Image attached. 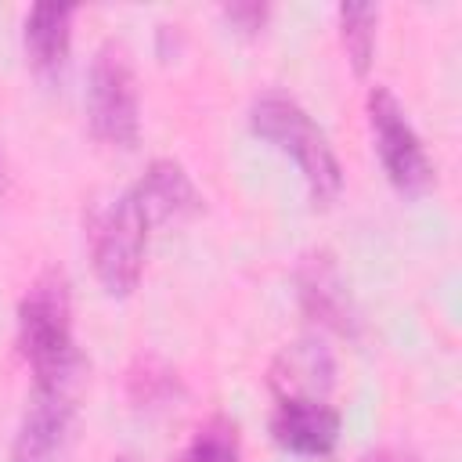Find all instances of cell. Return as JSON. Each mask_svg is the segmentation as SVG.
<instances>
[{
  "label": "cell",
  "instance_id": "1",
  "mask_svg": "<svg viewBox=\"0 0 462 462\" xmlns=\"http://www.w3.org/2000/svg\"><path fill=\"white\" fill-rule=\"evenodd\" d=\"M18 346L32 368L36 390H69L76 372L72 300L61 271L40 274L18 303Z\"/></svg>",
  "mask_w": 462,
  "mask_h": 462
},
{
  "label": "cell",
  "instance_id": "2",
  "mask_svg": "<svg viewBox=\"0 0 462 462\" xmlns=\"http://www.w3.org/2000/svg\"><path fill=\"white\" fill-rule=\"evenodd\" d=\"M249 130L256 137H263L267 144H274L278 152L292 155V162L300 166L307 191L314 199V206H332L343 191V166L325 137V130L310 119V112L285 97V94H263L253 101L249 108Z\"/></svg>",
  "mask_w": 462,
  "mask_h": 462
},
{
  "label": "cell",
  "instance_id": "3",
  "mask_svg": "<svg viewBox=\"0 0 462 462\" xmlns=\"http://www.w3.org/2000/svg\"><path fill=\"white\" fill-rule=\"evenodd\" d=\"M87 123L90 134L108 144L130 152L141 141V94L134 61L123 40L108 36L90 61L87 76Z\"/></svg>",
  "mask_w": 462,
  "mask_h": 462
},
{
  "label": "cell",
  "instance_id": "4",
  "mask_svg": "<svg viewBox=\"0 0 462 462\" xmlns=\"http://www.w3.org/2000/svg\"><path fill=\"white\" fill-rule=\"evenodd\" d=\"M148 217L134 191H123L105 206L90 235V260L101 289L108 296H130L144 271V245H148Z\"/></svg>",
  "mask_w": 462,
  "mask_h": 462
},
{
  "label": "cell",
  "instance_id": "5",
  "mask_svg": "<svg viewBox=\"0 0 462 462\" xmlns=\"http://www.w3.org/2000/svg\"><path fill=\"white\" fill-rule=\"evenodd\" d=\"M368 126H372L375 152H379V162H383L390 184L401 195H422L433 184V162H430L404 105L383 83H375L368 90Z\"/></svg>",
  "mask_w": 462,
  "mask_h": 462
},
{
  "label": "cell",
  "instance_id": "6",
  "mask_svg": "<svg viewBox=\"0 0 462 462\" xmlns=\"http://www.w3.org/2000/svg\"><path fill=\"white\" fill-rule=\"evenodd\" d=\"M339 411L325 397H282L271 415V437L278 448L307 458H325L339 444Z\"/></svg>",
  "mask_w": 462,
  "mask_h": 462
},
{
  "label": "cell",
  "instance_id": "7",
  "mask_svg": "<svg viewBox=\"0 0 462 462\" xmlns=\"http://www.w3.org/2000/svg\"><path fill=\"white\" fill-rule=\"evenodd\" d=\"M72 426V397L69 390H32V404L25 408L11 462H54Z\"/></svg>",
  "mask_w": 462,
  "mask_h": 462
},
{
  "label": "cell",
  "instance_id": "8",
  "mask_svg": "<svg viewBox=\"0 0 462 462\" xmlns=\"http://www.w3.org/2000/svg\"><path fill=\"white\" fill-rule=\"evenodd\" d=\"M296 285H300V303L314 321H321V325H328L343 336H354L357 314H354L346 282H343L336 260L325 249L303 256V263L296 271Z\"/></svg>",
  "mask_w": 462,
  "mask_h": 462
},
{
  "label": "cell",
  "instance_id": "9",
  "mask_svg": "<svg viewBox=\"0 0 462 462\" xmlns=\"http://www.w3.org/2000/svg\"><path fill=\"white\" fill-rule=\"evenodd\" d=\"M134 199L141 202L148 224H159V220H173V217H188L202 206L188 170L173 159H155L148 162V170L141 173V180L130 188Z\"/></svg>",
  "mask_w": 462,
  "mask_h": 462
},
{
  "label": "cell",
  "instance_id": "10",
  "mask_svg": "<svg viewBox=\"0 0 462 462\" xmlns=\"http://www.w3.org/2000/svg\"><path fill=\"white\" fill-rule=\"evenodd\" d=\"M72 4H32L22 25V40H25V54L32 61L36 72L43 76H58L65 58H69V43H72Z\"/></svg>",
  "mask_w": 462,
  "mask_h": 462
},
{
  "label": "cell",
  "instance_id": "11",
  "mask_svg": "<svg viewBox=\"0 0 462 462\" xmlns=\"http://www.w3.org/2000/svg\"><path fill=\"white\" fill-rule=\"evenodd\" d=\"M332 357L321 343L300 339L285 346L271 365V386L282 397H328L332 390Z\"/></svg>",
  "mask_w": 462,
  "mask_h": 462
},
{
  "label": "cell",
  "instance_id": "12",
  "mask_svg": "<svg viewBox=\"0 0 462 462\" xmlns=\"http://www.w3.org/2000/svg\"><path fill=\"white\" fill-rule=\"evenodd\" d=\"M375 25H379V7L375 4H343L339 7V36H343L346 58H350L357 76H365L368 65H372Z\"/></svg>",
  "mask_w": 462,
  "mask_h": 462
},
{
  "label": "cell",
  "instance_id": "13",
  "mask_svg": "<svg viewBox=\"0 0 462 462\" xmlns=\"http://www.w3.org/2000/svg\"><path fill=\"white\" fill-rule=\"evenodd\" d=\"M184 462H242L235 422L224 419V415H213L209 422H202L199 433L188 444Z\"/></svg>",
  "mask_w": 462,
  "mask_h": 462
},
{
  "label": "cell",
  "instance_id": "14",
  "mask_svg": "<svg viewBox=\"0 0 462 462\" xmlns=\"http://www.w3.org/2000/svg\"><path fill=\"white\" fill-rule=\"evenodd\" d=\"M224 18L231 25H238L242 32H256L263 25V18H267V7L263 4H227L224 7Z\"/></svg>",
  "mask_w": 462,
  "mask_h": 462
},
{
  "label": "cell",
  "instance_id": "15",
  "mask_svg": "<svg viewBox=\"0 0 462 462\" xmlns=\"http://www.w3.org/2000/svg\"><path fill=\"white\" fill-rule=\"evenodd\" d=\"M7 188V166H4V148H0V191Z\"/></svg>",
  "mask_w": 462,
  "mask_h": 462
},
{
  "label": "cell",
  "instance_id": "16",
  "mask_svg": "<svg viewBox=\"0 0 462 462\" xmlns=\"http://www.w3.org/2000/svg\"><path fill=\"white\" fill-rule=\"evenodd\" d=\"M365 462H397V458H390V455H368Z\"/></svg>",
  "mask_w": 462,
  "mask_h": 462
},
{
  "label": "cell",
  "instance_id": "17",
  "mask_svg": "<svg viewBox=\"0 0 462 462\" xmlns=\"http://www.w3.org/2000/svg\"><path fill=\"white\" fill-rule=\"evenodd\" d=\"M116 462H137V458H134V455H119Z\"/></svg>",
  "mask_w": 462,
  "mask_h": 462
}]
</instances>
